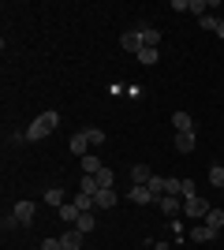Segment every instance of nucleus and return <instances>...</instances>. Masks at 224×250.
I'll return each mask as SVG.
<instances>
[{
	"label": "nucleus",
	"mask_w": 224,
	"mask_h": 250,
	"mask_svg": "<svg viewBox=\"0 0 224 250\" xmlns=\"http://www.w3.org/2000/svg\"><path fill=\"white\" fill-rule=\"evenodd\" d=\"M94 179H97V187H101V190H108V187H112V183H116V172H112V168L105 165V168H101V172H97Z\"/></svg>",
	"instance_id": "obj_15"
},
{
	"label": "nucleus",
	"mask_w": 224,
	"mask_h": 250,
	"mask_svg": "<svg viewBox=\"0 0 224 250\" xmlns=\"http://www.w3.org/2000/svg\"><path fill=\"white\" fill-rule=\"evenodd\" d=\"M164 194H176V198H183V179H164Z\"/></svg>",
	"instance_id": "obj_23"
},
{
	"label": "nucleus",
	"mask_w": 224,
	"mask_h": 250,
	"mask_svg": "<svg viewBox=\"0 0 224 250\" xmlns=\"http://www.w3.org/2000/svg\"><path fill=\"white\" fill-rule=\"evenodd\" d=\"M180 198H176V194H161V213H168V217H176V213H180Z\"/></svg>",
	"instance_id": "obj_12"
},
{
	"label": "nucleus",
	"mask_w": 224,
	"mask_h": 250,
	"mask_svg": "<svg viewBox=\"0 0 224 250\" xmlns=\"http://www.w3.org/2000/svg\"><path fill=\"white\" fill-rule=\"evenodd\" d=\"M56 213H60V220H64V224H79V217H82V209L75 206V202H64Z\"/></svg>",
	"instance_id": "obj_8"
},
{
	"label": "nucleus",
	"mask_w": 224,
	"mask_h": 250,
	"mask_svg": "<svg viewBox=\"0 0 224 250\" xmlns=\"http://www.w3.org/2000/svg\"><path fill=\"white\" fill-rule=\"evenodd\" d=\"M86 138H90V146H101V142H105V131H97V127H86Z\"/></svg>",
	"instance_id": "obj_28"
},
{
	"label": "nucleus",
	"mask_w": 224,
	"mask_h": 250,
	"mask_svg": "<svg viewBox=\"0 0 224 250\" xmlns=\"http://www.w3.org/2000/svg\"><path fill=\"white\" fill-rule=\"evenodd\" d=\"M209 8H213L209 0H187V11H191V15H198V19H202V15H205Z\"/></svg>",
	"instance_id": "obj_21"
},
{
	"label": "nucleus",
	"mask_w": 224,
	"mask_h": 250,
	"mask_svg": "<svg viewBox=\"0 0 224 250\" xmlns=\"http://www.w3.org/2000/svg\"><path fill=\"white\" fill-rule=\"evenodd\" d=\"M198 22H202V30H217V26H221V19H217V15H202Z\"/></svg>",
	"instance_id": "obj_29"
},
{
	"label": "nucleus",
	"mask_w": 224,
	"mask_h": 250,
	"mask_svg": "<svg viewBox=\"0 0 224 250\" xmlns=\"http://www.w3.org/2000/svg\"><path fill=\"white\" fill-rule=\"evenodd\" d=\"M213 235H217V231L209 228V224H194V228H191V239H194V243H209Z\"/></svg>",
	"instance_id": "obj_13"
},
{
	"label": "nucleus",
	"mask_w": 224,
	"mask_h": 250,
	"mask_svg": "<svg viewBox=\"0 0 224 250\" xmlns=\"http://www.w3.org/2000/svg\"><path fill=\"white\" fill-rule=\"evenodd\" d=\"M75 228H79V231H86V235H90V231L97 228V213H82V217H79V224H75Z\"/></svg>",
	"instance_id": "obj_19"
},
{
	"label": "nucleus",
	"mask_w": 224,
	"mask_h": 250,
	"mask_svg": "<svg viewBox=\"0 0 224 250\" xmlns=\"http://www.w3.org/2000/svg\"><path fill=\"white\" fill-rule=\"evenodd\" d=\"M41 250H64V247H60V239H45Z\"/></svg>",
	"instance_id": "obj_31"
},
{
	"label": "nucleus",
	"mask_w": 224,
	"mask_h": 250,
	"mask_svg": "<svg viewBox=\"0 0 224 250\" xmlns=\"http://www.w3.org/2000/svg\"><path fill=\"white\" fill-rule=\"evenodd\" d=\"M191 194H198V190H194V179H183V198H191Z\"/></svg>",
	"instance_id": "obj_30"
},
{
	"label": "nucleus",
	"mask_w": 224,
	"mask_h": 250,
	"mask_svg": "<svg viewBox=\"0 0 224 250\" xmlns=\"http://www.w3.org/2000/svg\"><path fill=\"white\" fill-rule=\"evenodd\" d=\"M67 149H71V153L79 157V161H82V157L90 153V138H86V131H75V135L67 138Z\"/></svg>",
	"instance_id": "obj_4"
},
{
	"label": "nucleus",
	"mask_w": 224,
	"mask_h": 250,
	"mask_svg": "<svg viewBox=\"0 0 224 250\" xmlns=\"http://www.w3.org/2000/svg\"><path fill=\"white\" fill-rule=\"evenodd\" d=\"M205 224H209L213 231H221L224 228V209H209V213H205Z\"/></svg>",
	"instance_id": "obj_20"
},
{
	"label": "nucleus",
	"mask_w": 224,
	"mask_h": 250,
	"mask_svg": "<svg viewBox=\"0 0 224 250\" xmlns=\"http://www.w3.org/2000/svg\"><path fill=\"white\" fill-rule=\"evenodd\" d=\"M157 250H164V243H157Z\"/></svg>",
	"instance_id": "obj_33"
},
{
	"label": "nucleus",
	"mask_w": 224,
	"mask_h": 250,
	"mask_svg": "<svg viewBox=\"0 0 224 250\" xmlns=\"http://www.w3.org/2000/svg\"><path fill=\"white\" fill-rule=\"evenodd\" d=\"M183 209H187V217L191 220H205V213H209V202L202 198V194H191V198H183Z\"/></svg>",
	"instance_id": "obj_2"
},
{
	"label": "nucleus",
	"mask_w": 224,
	"mask_h": 250,
	"mask_svg": "<svg viewBox=\"0 0 224 250\" xmlns=\"http://www.w3.org/2000/svg\"><path fill=\"white\" fill-rule=\"evenodd\" d=\"M56 124H60V116L56 112H41L38 120H34L30 127H26V138H34V142H41V138H49L56 131Z\"/></svg>",
	"instance_id": "obj_1"
},
{
	"label": "nucleus",
	"mask_w": 224,
	"mask_h": 250,
	"mask_svg": "<svg viewBox=\"0 0 224 250\" xmlns=\"http://www.w3.org/2000/svg\"><path fill=\"white\" fill-rule=\"evenodd\" d=\"M79 190H86V194H97V190H101V187H97V179H94V176H82V183H79Z\"/></svg>",
	"instance_id": "obj_27"
},
{
	"label": "nucleus",
	"mask_w": 224,
	"mask_h": 250,
	"mask_svg": "<svg viewBox=\"0 0 224 250\" xmlns=\"http://www.w3.org/2000/svg\"><path fill=\"white\" fill-rule=\"evenodd\" d=\"M172 127H176V135H180V131H194V120L187 112H176L172 116Z\"/></svg>",
	"instance_id": "obj_16"
},
{
	"label": "nucleus",
	"mask_w": 224,
	"mask_h": 250,
	"mask_svg": "<svg viewBox=\"0 0 224 250\" xmlns=\"http://www.w3.org/2000/svg\"><path fill=\"white\" fill-rule=\"evenodd\" d=\"M94 202H97V209H112V206H116V190H112V187H108V190H97Z\"/></svg>",
	"instance_id": "obj_11"
},
{
	"label": "nucleus",
	"mask_w": 224,
	"mask_h": 250,
	"mask_svg": "<svg viewBox=\"0 0 224 250\" xmlns=\"http://www.w3.org/2000/svg\"><path fill=\"white\" fill-rule=\"evenodd\" d=\"M139 63H142V67H153V63H157V49H142L139 52Z\"/></svg>",
	"instance_id": "obj_25"
},
{
	"label": "nucleus",
	"mask_w": 224,
	"mask_h": 250,
	"mask_svg": "<svg viewBox=\"0 0 224 250\" xmlns=\"http://www.w3.org/2000/svg\"><path fill=\"white\" fill-rule=\"evenodd\" d=\"M75 206H79V209H82V213H94V206H97V202H94V194H86V190H79V194H75Z\"/></svg>",
	"instance_id": "obj_17"
},
{
	"label": "nucleus",
	"mask_w": 224,
	"mask_h": 250,
	"mask_svg": "<svg viewBox=\"0 0 224 250\" xmlns=\"http://www.w3.org/2000/svg\"><path fill=\"white\" fill-rule=\"evenodd\" d=\"M11 217L19 220V224H34V217H38V206H34V202H15V209H11Z\"/></svg>",
	"instance_id": "obj_3"
},
{
	"label": "nucleus",
	"mask_w": 224,
	"mask_h": 250,
	"mask_svg": "<svg viewBox=\"0 0 224 250\" xmlns=\"http://www.w3.org/2000/svg\"><path fill=\"white\" fill-rule=\"evenodd\" d=\"M164 250H172V247H164Z\"/></svg>",
	"instance_id": "obj_34"
},
{
	"label": "nucleus",
	"mask_w": 224,
	"mask_h": 250,
	"mask_svg": "<svg viewBox=\"0 0 224 250\" xmlns=\"http://www.w3.org/2000/svg\"><path fill=\"white\" fill-rule=\"evenodd\" d=\"M217 38H221V42H224V22H221V26H217Z\"/></svg>",
	"instance_id": "obj_32"
},
{
	"label": "nucleus",
	"mask_w": 224,
	"mask_h": 250,
	"mask_svg": "<svg viewBox=\"0 0 224 250\" xmlns=\"http://www.w3.org/2000/svg\"><path fill=\"white\" fill-rule=\"evenodd\" d=\"M176 149L180 153H194V131H180L176 135Z\"/></svg>",
	"instance_id": "obj_10"
},
{
	"label": "nucleus",
	"mask_w": 224,
	"mask_h": 250,
	"mask_svg": "<svg viewBox=\"0 0 224 250\" xmlns=\"http://www.w3.org/2000/svg\"><path fill=\"white\" fill-rule=\"evenodd\" d=\"M45 202L60 209V206H64V190H60V187H49V190H45Z\"/></svg>",
	"instance_id": "obj_22"
},
{
	"label": "nucleus",
	"mask_w": 224,
	"mask_h": 250,
	"mask_svg": "<svg viewBox=\"0 0 224 250\" xmlns=\"http://www.w3.org/2000/svg\"><path fill=\"white\" fill-rule=\"evenodd\" d=\"M149 179H153L149 165H135V168H131V187H146Z\"/></svg>",
	"instance_id": "obj_7"
},
{
	"label": "nucleus",
	"mask_w": 224,
	"mask_h": 250,
	"mask_svg": "<svg viewBox=\"0 0 224 250\" xmlns=\"http://www.w3.org/2000/svg\"><path fill=\"white\" fill-rule=\"evenodd\" d=\"M82 239H86V231L67 228L64 235H60V247H64V250H82Z\"/></svg>",
	"instance_id": "obj_5"
},
{
	"label": "nucleus",
	"mask_w": 224,
	"mask_h": 250,
	"mask_svg": "<svg viewBox=\"0 0 224 250\" xmlns=\"http://www.w3.org/2000/svg\"><path fill=\"white\" fill-rule=\"evenodd\" d=\"M139 34H142V45H146V49H157V42H161V34L153 30V26H139Z\"/></svg>",
	"instance_id": "obj_18"
},
{
	"label": "nucleus",
	"mask_w": 224,
	"mask_h": 250,
	"mask_svg": "<svg viewBox=\"0 0 224 250\" xmlns=\"http://www.w3.org/2000/svg\"><path fill=\"white\" fill-rule=\"evenodd\" d=\"M146 187L153 190V198H161V194H164V176H153V179L146 183Z\"/></svg>",
	"instance_id": "obj_26"
},
{
	"label": "nucleus",
	"mask_w": 224,
	"mask_h": 250,
	"mask_svg": "<svg viewBox=\"0 0 224 250\" xmlns=\"http://www.w3.org/2000/svg\"><path fill=\"white\" fill-rule=\"evenodd\" d=\"M127 198L135 202V206H149V202H157L149 187H131V190H127Z\"/></svg>",
	"instance_id": "obj_9"
},
{
	"label": "nucleus",
	"mask_w": 224,
	"mask_h": 250,
	"mask_svg": "<svg viewBox=\"0 0 224 250\" xmlns=\"http://www.w3.org/2000/svg\"><path fill=\"white\" fill-rule=\"evenodd\" d=\"M209 183L224 190V165H213V168H209Z\"/></svg>",
	"instance_id": "obj_24"
},
{
	"label": "nucleus",
	"mask_w": 224,
	"mask_h": 250,
	"mask_svg": "<svg viewBox=\"0 0 224 250\" xmlns=\"http://www.w3.org/2000/svg\"><path fill=\"white\" fill-rule=\"evenodd\" d=\"M120 45H123L127 52H135V56H139V52L146 49V45H142V34H139V30H127L123 38H120Z\"/></svg>",
	"instance_id": "obj_6"
},
{
	"label": "nucleus",
	"mask_w": 224,
	"mask_h": 250,
	"mask_svg": "<svg viewBox=\"0 0 224 250\" xmlns=\"http://www.w3.org/2000/svg\"><path fill=\"white\" fill-rule=\"evenodd\" d=\"M101 168H105V165L97 161V153H86V157H82V176H97Z\"/></svg>",
	"instance_id": "obj_14"
}]
</instances>
